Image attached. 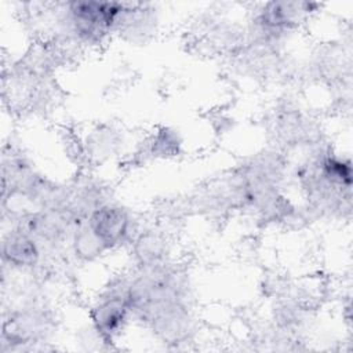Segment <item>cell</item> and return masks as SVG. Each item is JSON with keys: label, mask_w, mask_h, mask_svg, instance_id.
<instances>
[{"label": "cell", "mask_w": 353, "mask_h": 353, "mask_svg": "<svg viewBox=\"0 0 353 353\" xmlns=\"http://www.w3.org/2000/svg\"><path fill=\"white\" fill-rule=\"evenodd\" d=\"M69 30L87 44H99L116 30L123 3L76 0L65 4Z\"/></svg>", "instance_id": "obj_1"}, {"label": "cell", "mask_w": 353, "mask_h": 353, "mask_svg": "<svg viewBox=\"0 0 353 353\" xmlns=\"http://www.w3.org/2000/svg\"><path fill=\"white\" fill-rule=\"evenodd\" d=\"M130 314L128 283H116L92 306L91 321L98 335L103 341L112 342L124 328Z\"/></svg>", "instance_id": "obj_2"}, {"label": "cell", "mask_w": 353, "mask_h": 353, "mask_svg": "<svg viewBox=\"0 0 353 353\" xmlns=\"http://www.w3.org/2000/svg\"><path fill=\"white\" fill-rule=\"evenodd\" d=\"M84 221L106 251L120 247L132 234L131 214L117 204L103 203Z\"/></svg>", "instance_id": "obj_3"}, {"label": "cell", "mask_w": 353, "mask_h": 353, "mask_svg": "<svg viewBox=\"0 0 353 353\" xmlns=\"http://www.w3.org/2000/svg\"><path fill=\"white\" fill-rule=\"evenodd\" d=\"M316 4L306 1H269L262 6L255 17V25L268 37L284 33L296 26Z\"/></svg>", "instance_id": "obj_4"}, {"label": "cell", "mask_w": 353, "mask_h": 353, "mask_svg": "<svg viewBox=\"0 0 353 353\" xmlns=\"http://www.w3.org/2000/svg\"><path fill=\"white\" fill-rule=\"evenodd\" d=\"M1 255L4 263L12 269H33L40 262L41 247L28 230L15 226L3 237Z\"/></svg>", "instance_id": "obj_5"}, {"label": "cell", "mask_w": 353, "mask_h": 353, "mask_svg": "<svg viewBox=\"0 0 353 353\" xmlns=\"http://www.w3.org/2000/svg\"><path fill=\"white\" fill-rule=\"evenodd\" d=\"M167 251V241L157 232H145L134 240V255L141 268L165 263Z\"/></svg>", "instance_id": "obj_6"}, {"label": "cell", "mask_w": 353, "mask_h": 353, "mask_svg": "<svg viewBox=\"0 0 353 353\" xmlns=\"http://www.w3.org/2000/svg\"><path fill=\"white\" fill-rule=\"evenodd\" d=\"M70 244L73 254L76 258L84 262H91L99 258L103 252H106L102 243L97 239V236L91 232L85 221L77 223L70 237Z\"/></svg>", "instance_id": "obj_7"}, {"label": "cell", "mask_w": 353, "mask_h": 353, "mask_svg": "<svg viewBox=\"0 0 353 353\" xmlns=\"http://www.w3.org/2000/svg\"><path fill=\"white\" fill-rule=\"evenodd\" d=\"M116 137L110 128H98L85 142V152L92 157L109 156L116 146Z\"/></svg>", "instance_id": "obj_8"}, {"label": "cell", "mask_w": 353, "mask_h": 353, "mask_svg": "<svg viewBox=\"0 0 353 353\" xmlns=\"http://www.w3.org/2000/svg\"><path fill=\"white\" fill-rule=\"evenodd\" d=\"M179 150L178 135L170 128H161L150 141V153L153 156H174Z\"/></svg>", "instance_id": "obj_9"}]
</instances>
